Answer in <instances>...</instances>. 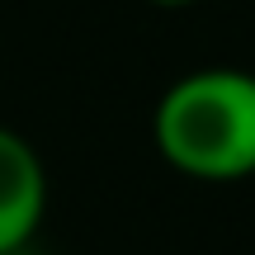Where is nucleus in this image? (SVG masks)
<instances>
[{"label":"nucleus","instance_id":"f257e3e1","mask_svg":"<svg viewBox=\"0 0 255 255\" xmlns=\"http://www.w3.org/2000/svg\"><path fill=\"white\" fill-rule=\"evenodd\" d=\"M151 137L165 165L203 184L255 175V76L237 66L189 71L161 95Z\"/></svg>","mask_w":255,"mask_h":255},{"label":"nucleus","instance_id":"f03ea898","mask_svg":"<svg viewBox=\"0 0 255 255\" xmlns=\"http://www.w3.org/2000/svg\"><path fill=\"white\" fill-rule=\"evenodd\" d=\"M47 213V170L28 137L0 123V255L38 237Z\"/></svg>","mask_w":255,"mask_h":255},{"label":"nucleus","instance_id":"7ed1b4c3","mask_svg":"<svg viewBox=\"0 0 255 255\" xmlns=\"http://www.w3.org/2000/svg\"><path fill=\"white\" fill-rule=\"evenodd\" d=\"M151 5H161V9H184V5H194V0H151Z\"/></svg>","mask_w":255,"mask_h":255}]
</instances>
